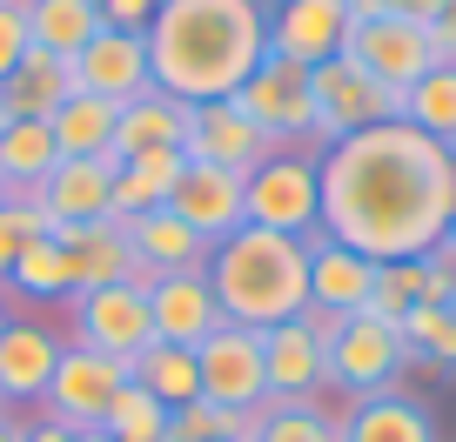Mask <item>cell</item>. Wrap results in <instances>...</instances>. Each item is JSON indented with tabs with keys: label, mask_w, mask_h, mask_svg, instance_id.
<instances>
[{
	"label": "cell",
	"mask_w": 456,
	"mask_h": 442,
	"mask_svg": "<svg viewBox=\"0 0 456 442\" xmlns=\"http://www.w3.org/2000/svg\"><path fill=\"white\" fill-rule=\"evenodd\" d=\"M28 201L47 214V235L74 229V221H114V168L108 161H87V155H61V168Z\"/></svg>",
	"instance_id": "17"
},
{
	"label": "cell",
	"mask_w": 456,
	"mask_h": 442,
	"mask_svg": "<svg viewBox=\"0 0 456 442\" xmlns=\"http://www.w3.org/2000/svg\"><path fill=\"white\" fill-rule=\"evenodd\" d=\"M410 309H416V261H383V269H376V288H370V301H362L356 315H370V322L396 328Z\"/></svg>",
	"instance_id": "34"
},
{
	"label": "cell",
	"mask_w": 456,
	"mask_h": 442,
	"mask_svg": "<svg viewBox=\"0 0 456 442\" xmlns=\"http://www.w3.org/2000/svg\"><path fill=\"white\" fill-rule=\"evenodd\" d=\"M0 442H20V422H7V415H0Z\"/></svg>",
	"instance_id": "45"
},
{
	"label": "cell",
	"mask_w": 456,
	"mask_h": 442,
	"mask_svg": "<svg viewBox=\"0 0 456 442\" xmlns=\"http://www.w3.org/2000/svg\"><path fill=\"white\" fill-rule=\"evenodd\" d=\"M20 7H28L34 47H47V54H61V60H74L101 34V7L94 0H20Z\"/></svg>",
	"instance_id": "27"
},
{
	"label": "cell",
	"mask_w": 456,
	"mask_h": 442,
	"mask_svg": "<svg viewBox=\"0 0 456 442\" xmlns=\"http://www.w3.org/2000/svg\"><path fill=\"white\" fill-rule=\"evenodd\" d=\"M182 134H188V100L148 87V94H134L128 108H121V121H114L108 168H128L134 155H155V148H182Z\"/></svg>",
	"instance_id": "20"
},
{
	"label": "cell",
	"mask_w": 456,
	"mask_h": 442,
	"mask_svg": "<svg viewBox=\"0 0 456 442\" xmlns=\"http://www.w3.org/2000/svg\"><path fill=\"white\" fill-rule=\"evenodd\" d=\"M155 442H175V436H155Z\"/></svg>",
	"instance_id": "52"
},
{
	"label": "cell",
	"mask_w": 456,
	"mask_h": 442,
	"mask_svg": "<svg viewBox=\"0 0 456 442\" xmlns=\"http://www.w3.org/2000/svg\"><path fill=\"white\" fill-rule=\"evenodd\" d=\"M41 235H47V214L34 208L28 195H14V201H7V208H0V282L14 275V261L28 255V248L41 242Z\"/></svg>",
	"instance_id": "35"
},
{
	"label": "cell",
	"mask_w": 456,
	"mask_h": 442,
	"mask_svg": "<svg viewBox=\"0 0 456 442\" xmlns=\"http://www.w3.org/2000/svg\"><path fill=\"white\" fill-rule=\"evenodd\" d=\"M155 208H168V201H161L134 168H114V221H134V214H155Z\"/></svg>",
	"instance_id": "39"
},
{
	"label": "cell",
	"mask_w": 456,
	"mask_h": 442,
	"mask_svg": "<svg viewBox=\"0 0 456 442\" xmlns=\"http://www.w3.org/2000/svg\"><path fill=\"white\" fill-rule=\"evenodd\" d=\"M342 54L356 60L370 81H383L389 94L416 87L429 68H436V41H429V28H423V20H396V14L356 20V28H349V41H342Z\"/></svg>",
	"instance_id": "9"
},
{
	"label": "cell",
	"mask_w": 456,
	"mask_h": 442,
	"mask_svg": "<svg viewBox=\"0 0 456 442\" xmlns=\"http://www.w3.org/2000/svg\"><path fill=\"white\" fill-rule=\"evenodd\" d=\"M148 328L155 342L175 349H201L222 328V301L208 288V269H182V275H148Z\"/></svg>",
	"instance_id": "12"
},
{
	"label": "cell",
	"mask_w": 456,
	"mask_h": 442,
	"mask_svg": "<svg viewBox=\"0 0 456 442\" xmlns=\"http://www.w3.org/2000/svg\"><path fill=\"white\" fill-rule=\"evenodd\" d=\"M262 375H269L262 409H296V402H315L329 389V356L296 322H275V328H262Z\"/></svg>",
	"instance_id": "18"
},
{
	"label": "cell",
	"mask_w": 456,
	"mask_h": 442,
	"mask_svg": "<svg viewBox=\"0 0 456 442\" xmlns=\"http://www.w3.org/2000/svg\"><path fill=\"white\" fill-rule=\"evenodd\" d=\"M242 214H248V229L315 242L322 235V155L315 148H282L262 168H248L242 174Z\"/></svg>",
	"instance_id": "4"
},
{
	"label": "cell",
	"mask_w": 456,
	"mask_h": 442,
	"mask_svg": "<svg viewBox=\"0 0 456 442\" xmlns=\"http://www.w3.org/2000/svg\"><path fill=\"white\" fill-rule=\"evenodd\" d=\"M256 442H336V422H329L315 402H296V409H262Z\"/></svg>",
	"instance_id": "36"
},
{
	"label": "cell",
	"mask_w": 456,
	"mask_h": 442,
	"mask_svg": "<svg viewBox=\"0 0 456 442\" xmlns=\"http://www.w3.org/2000/svg\"><path fill=\"white\" fill-rule=\"evenodd\" d=\"M228 100H235V108H242V115L256 121L275 148H315L309 68H296V60H282V54H262V68L248 74V81L235 87ZM315 155H322V148H315Z\"/></svg>",
	"instance_id": "5"
},
{
	"label": "cell",
	"mask_w": 456,
	"mask_h": 442,
	"mask_svg": "<svg viewBox=\"0 0 456 442\" xmlns=\"http://www.w3.org/2000/svg\"><path fill=\"white\" fill-rule=\"evenodd\" d=\"M128 382H142L161 409H182V402L201 396V369H195V349H175V342H148L142 356L128 362Z\"/></svg>",
	"instance_id": "28"
},
{
	"label": "cell",
	"mask_w": 456,
	"mask_h": 442,
	"mask_svg": "<svg viewBox=\"0 0 456 442\" xmlns=\"http://www.w3.org/2000/svg\"><path fill=\"white\" fill-rule=\"evenodd\" d=\"M0 128H7V108H0Z\"/></svg>",
	"instance_id": "50"
},
{
	"label": "cell",
	"mask_w": 456,
	"mask_h": 442,
	"mask_svg": "<svg viewBox=\"0 0 456 442\" xmlns=\"http://www.w3.org/2000/svg\"><path fill=\"white\" fill-rule=\"evenodd\" d=\"M68 94H74V68L61 54H47V47H28V60L0 81V108H7V121H47Z\"/></svg>",
	"instance_id": "24"
},
{
	"label": "cell",
	"mask_w": 456,
	"mask_h": 442,
	"mask_svg": "<svg viewBox=\"0 0 456 442\" xmlns=\"http://www.w3.org/2000/svg\"><path fill=\"white\" fill-rule=\"evenodd\" d=\"M182 155L188 161H215V168H262L269 155H282V148L269 141V134L256 128V121L235 108V100H195L188 108V134H182Z\"/></svg>",
	"instance_id": "11"
},
{
	"label": "cell",
	"mask_w": 456,
	"mask_h": 442,
	"mask_svg": "<svg viewBox=\"0 0 456 442\" xmlns=\"http://www.w3.org/2000/svg\"><path fill=\"white\" fill-rule=\"evenodd\" d=\"M168 214L188 221L208 248L228 242V235L248 221V214H242V174L215 168V161H188V174L175 181V195H168Z\"/></svg>",
	"instance_id": "16"
},
{
	"label": "cell",
	"mask_w": 456,
	"mask_h": 442,
	"mask_svg": "<svg viewBox=\"0 0 456 442\" xmlns=\"http://www.w3.org/2000/svg\"><path fill=\"white\" fill-rule=\"evenodd\" d=\"M443 248H450V255H456V214H450V229H443Z\"/></svg>",
	"instance_id": "47"
},
{
	"label": "cell",
	"mask_w": 456,
	"mask_h": 442,
	"mask_svg": "<svg viewBox=\"0 0 456 442\" xmlns=\"http://www.w3.org/2000/svg\"><path fill=\"white\" fill-rule=\"evenodd\" d=\"M396 121H410L416 134H429V141H443V148L456 141V60H436L416 87H403Z\"/></svg>",
	"instance_id": "30"
},
{
	"label": "cell",
	"mask_w": 456,
	"mask_h": 442,
	"mask_svg": "<svg viewBox=\"0 0 456 442\" xmlns=\"http://www.w3.org/2000/svg\"><path fill=\"white\" fill-rule=\"evenodd\" d=\"M403 349L423 362H443V369H456V309H436V301H416L410 315L396 322Z\"/></svg>",
	"instance_id": "32"
},
{
	"label": "cell",
	"mask_w": 456,
	"mask_h": 442,
	"mask_svg": "<svg viewBox=\"0 0 456 442\" xmlns=\"http://www.w3.org/2000/svg\"><path fill=\"white\" fill-rule=\"evenodd\" d=\"M114 121H121V108L114 100H94V94H68L47 115V128H54L61 155H87V161H108L114 148Z\"/></svg>",
	"instance_id": "29"
},
{
	"label": "cell",
	"mask_w": 456,
	"mask_h": 442,
	"mask_svg": "<svg viewBox=\"0 0 456 442\" xmlns=\"http://www.w3.org/2000/svg\"><path fill=\"white\" fill-rule=\"evenodd\" d=\"M28 47H34V34H28V7L20 0H0V81L28 60Z\"/></svg>",
	"instance_id": "37"
},
{
	"label": "cell",
	"mask_w": 456,
	"mask_h": 442,
	"mask_svg": "<svg viewBox=\"0 0 456 442\" xmlns=\"http://www.w3.org/2000/svg\"><path fill=\"white\" fill-rule=\"evenodd\" d=\"M309 94H315V148H336V141H349V134H362V128H383L403 108V94H389L383 81H370L349 54L309 68Z\"/></svg>",
	"instance_id": "6"
},
{
	"label": "cell",
	"mask_w": 456,
	"mask_h": 442,
	"mask_svg": "<svg viewBox=\"0 0 456 442\" xmlns=\"http://www.w3.org/2000/svg\"><path fill=\"white\" fill-rule=\"evenodd\" d=\"M370 288H376V261H362L356 248L329 242V235H315V242H309V301L356 315L362 301H370Z\"/></svg>",
	"instance_id": "25"
},
{
	"label": "cell",
	"mask_w": 456,
	"mask_h": 442,
	"mask_svg": "<svg viewBox=\"0 0 456 442\" xmlns=\"http://www.w3.org/2000/svg\"><path fill=\"white\" fill-rule=\"evenodd\" d=\"M121 389H128V362L68 342V349H61L54 382H47V396H41V422H61L68 436L101 429V422H108V402L121 396Z\"/></svg>",
	"instance_id": "7"
},
{
	"label": "cell",
	"mask_w": 456,
	"mask_h": 442,
	"mask_svg": "<svg viewBox=\"0 0 456 442\" xmlns=\"http://www.w3.org/2000/svg\"><path fill=\"white\" fill-rule=\"evenodd\" d=\"M456 214V161L410 121H383L322 148V235L362 261H423Z\"/></svg>",
	"instance_id": "1"
},
{
	"label": "cell",
	"mask_w": 456,
	"mask_h": 442,
	"mask_svg": "<svg viewBox=\"0 0 456 442\" xmlns=\"http://www.w3.org/2000/svg\"><path fill=\"white\" fill-rule=\"evenodd\" d=\"M403 362H410V349H403L396 328L370 322V315H349L342 342L329 349V382L349 389V396H376V389H396Z\"/></svg>",
	"instance_id": "14"
},
{
	"label": "cell",
	"mask_w": 456,
	"mask_h": 442,
	"mask_svg": "<svg viewBox=\"0 0 456 442\" xmlns=\"http://www.w3.org/2000/svg\"><path fill=\"white\" fill-rule=\"evenodd\" d=\"M0 415H7V396H0Z\"/></svg>",
	"instance_id": "51"
},
{
	"label": "cell",
	"mask_w": 456,
	"mask_h": 442,
	"mask_svg": "<svg viewBox=\"0 0 456 442\" xmlns=\"http://www.w3.org/2000/svg\"><path fill=\"white\" fill-rule=\"evenodd\" d=\"M336 442H436L429 429V409L403 389H376V396H356L349 415L336 422Z\"/></svg>",
	"instance_id": "21"
},
{
	"label": "cell",
	"mask_w": 456,
	"mask_h": 442,
	"mask_svg": "<svg viewBox=\"0 0 456 442\" xmlns=\"http://www.w3.org/2000/svg\"><path fill=\"white\" fill-rule=\"evenodd\" d=\"M54 369H61L54 328L7 322V335H0V396H7V402H41L47 382H54Z\"/></svg>",
	"instance_id": "22"
},
{
	"label": "cell",
	"mask_w": 456,
	"mask_h": 442,
	"mask_svg": "<svg viewBox=\"0 0 456 442\" xmlns=\"http://www.w3.org/2000/svg\"><path fill=\"white\" fill-rule=\"evenodd\" d=\"M68 68H74V94L114 100V108H128L134 94L155 87V74H148V41L142 34H114V28H101Z\"/></svg>",
	"instance_id": "13"
},
{
	"label": "cell",
	"mask_w": 456,
	"mask_h": 442,
	"mask_svg": "<svg viewBox=\"0 0 456 442\" xmlns=\"http://www.w3.org/2000/svg\"><path fill=\"white\" fill-rule=\"evenodd\" d=\"M296 328H302V335H309V342H315V349L329 356V349L342 342V328H349V315H342V309H322V301H309V309L296 315Z\"/></svg>",
	"instance_id": "41"
},
{
	"label": "cell",
	"mask_w": 456,
	"mask_h": 442,
	"mask_svg": "<svg viewBox=\"0 0 456 442\" xmlns=\"http://www.w3.org/2000/svg\"><path fill=\"white\" fill-rule=\"evenodd\" d=\"M0 335H7V301H0Z\"/></svg>",
	"instance_id": "48"
},
{
	"label": "cell",
	"mask_w": 456,
	"mask_h": 442,
	"mask_svg": "<svg viewBox=\"0 0 456 442\" xmlns=\"http://www.w3.org/2000/svg\"><path fill=\"white\" fill-rule=\"evenodd\" d=\"M7 201H14V195H7V181H0V208H7Z\"/></svg>",
	"instance_id": "49"
},
{
	"label": "cell",
	"mask_w": 456,
	"mask_h": 442,
	"mask_svg": "<svg viewBox=\"0 0 456 442\" xmlns=\"http://www.w3.org/2000/svg\"><path fill=\"white\" fill-rule=\"evenodd\" d=\"M54 168H61V141L47 121H7L0 128V181H7V195H34Z\"/></svg>",
	"instance_id": "26"
},
{
	"label": "cell",
	"mask_w": 456,
	"mask_h": 442,
	"mask_svg": "<svg viewBox=\"0 0 456 442\" xmlns=\"http://www.w3.org/2000/svg\"><path fill=\"white\" fill-rule=\"evenodd\" d=\"M450 161H456V141H450Z\"/></svg>",
	"instance_id": "53"
},
{
	"label": "cell",
	"mask_w": 456,
	"mask_h": 442,
	"mask_svg": "<svg viewBox=\"0 0 456 442\" xmlns=\"http://www.w3.org/2000/svg\"><path fill=\"white\" fill-rule=\"evenodd\" d=\"M429 41H436V60H456V0H443V7H436Z\"/></svg>",
	"instance_id": "42"
},
{
	"label": "cell",
	"mask_w": 456,
	"mask_h": 442,
	"mask_svg": "<svg viewBox=\"0 0 456 442\" xmlns=\"http://www.w3.org/2000/svg\"><path fill=\"white\" fill-rule=\"evenodd\" d=\"M376 7H383V14H396V20H423V28H429L443 0H376Z\"/></svg>",
	"instance_id": "43"
},
{
	"label": "cell",
	"mask_w": 456,
	"mask_h": 442,
	"mask_svg": "<svg viewBox=\"0 0 456 442\" xmlns=\"http://www.w3.org/2000/svg\"><path fill=\"white\" fill-rule=\"evenodd\" d=\"M20 442H74L61 422H20Z\"/></svg>",
	"instance_id": "44"
},
{
	"label": "cell",
	"mask_w": 456,
	"mask_h": 442,
	"mask_svg": "<svg viewBox=\"0 0 456 442\" xmlns=\"http://www.w3.org/2000/svg\"><path fill=\"white\" fill-rule=\"evenodd\" d=\"M101 429H108L114 442H155V436H168V409H161L142 382H128L121 396L108 402V422H101Z\"/></svg>",
	"instance_id": "33"
},
{
	"label": "cell",
	"mask_w": 456,
	"mask_h": 442,
	"mask_svg": "<svg viewBox=\"0 0 456 442\" xmlns=\"http://www.w3.org/2000/svg\"><path fill=\"white\" fill-rule=\"evenodd\" d=\"M208 288L222 301V322L242 328H275L309 309V242L269 229H235L208 255Z\"/></svg>",
	"instance_id": "3"
},
{
	"label": "cell",
	"mask_w": 456,
	"mask_h": 442,
	"mask_svg": "<svg viewBox=\"0 0 456 442\" xmlns=\"http://www.w3.org/2000/svg\"><path fill=\"white\" fill-rule=\"evenodd\" d=\"M128 229V248H134V261H142V275H182V269H208V255L215 248L201 242L188 221H175L168 208H155V214H134V221H121Z\"/></svg>",
	"instance_id": "23"
},
{
	"label": "cell",
	"mask_w": 456,
	"mask_h": 442,
	"mask_svg": "<svg viewBox=\"0 0 456 442\" xmlns=\"http://www.w3.org/2000/svg\"><path fill=\"white\" fill-rule=\"evenodd\" d=\"M148 41V74L175 100H228L269 54L262 0H161Z\"/></svg>",
	"instance_id": "2"
},
{
	"label": "cell",
	"mask_w": 456,
	"mask_h": 442,
	"mask_svg": "<svg viewBox=\"0 0 456 442\" xmlns=\"http://www.w3.org/2000/svg\"><path fill=\"white\" fill-rule=\"evenodd\" d=\"M74 309V342L94 349V356H114V362H134L155 328H148V282H108V288H81L68 301Z\"/></svg>",
	"instance_id": "8"
},
{
	"label": "cell",
	"mask_w": 456,
	"mask_h": 442,
	"mask_svg": "<svg viewBox=\"0 0 456 442\" xmlns=\"http://www.w3.org/2000/svg\"><path fill=\"white\" fill-rule=\"evenodd\" d=\"M349 0H282L269 14V54L296 60V68H322L349 41Z\"/></svg>",
	"instance_id": "15"
},
{
	"label": "cell",
	"mask_w": 456,
	"mask_h": 442,
	"mask_svg": "<svg viewBox=\"0 0 456 442\" xmlns=\"http://www.w3.org/2000/svg\"><path fill=\"white\" fill-rule=\"evenodd\" d=\"M201 369V396L222 402V409H262L269 402V375H262V328L222 322L208 342L195 349Z\"/></svg>",
	"instance_id": "10"
},
{
	"label": "cell",
	"mask_w": 456,
	"mask_h": 442,
	"mask_svg": "<svg viewBox=\"0 0 456 442\" xmlns=\"http://www.w3.org/2000/svg\"><path fill=\"white\" fill-rule=\"evenodd\" d=\"M74 442H114V436H108V429H81Z\"/></svg>",
	"instance_id": "46"
},
{
	"label": "cell",
	"mask_w": 456,
	"mask_h": 442,
	"mask_svg": "<svg viewBox=\"0 0 456 442\" xmlns=\"http://www.w3.org/2000/svg\"><path fill=\"white\" fill-rule=\"evenodd\" d=\"M128 168L142 174V181L155 188L161 201H168V195H175V181H182V174H188V155H182V148H155V155H134Z\"/></svg>",
	"instance_id": "38"
},
{
	"label": "cell",
	"mask_w": 456,
	"mask_h": 442,
	"mask_svg": "<svg viewBox=\"0 0 456 442\" xmlns=\"http://www.w3.org/2000/svg\"><path fill=\"white\" fill-rule=\"evenodd\" d=\"M7 288H14V295H28V301H74V288H81V282H74V255L54 242V235H41V242L14 261Z\"/></svg>",
	"instance_id": "31"
},
{
	"label": "cell",
	"mask_w": 456,
	"mask_h": 442,
	"mask_svg": "<svg viewBox=\"0 0 456 442\" xmlns=\"http://www.w3.org/2000/svg\"><path fill=\"white\" fill-rule=\"evenodd\" d=\"M94 7H101V28L114 34H148L161 14V0H94Z\"/></svg>",
	"instance_id": "40"
},
{
	"label": "cell",
	"mask_w": 456,
	"mask_h": 442,
	"mask_svg": "<svg viewBox=\"0 0 456 442\" xmlns=\"http://www.w3.org/2000/svg\"><path fill=\"white\" fill-rule=\"evenodd\" d=\"M54 242L74 255V282L81 288H108V282H148L142 261L128 248V229L121 221H74V229H54ZM74 288V295H81Z\"/></svg>",
	"instance_id": "19"
}]
</instances>
